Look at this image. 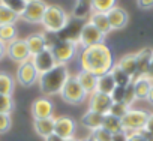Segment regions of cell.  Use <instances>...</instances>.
I'll return each mask as SVG.
<instances>
[{"instance_id":"26","label":"cell","mask_w":153,"mask_h":141,"mask_svg":"<svg viewBox=\"0 0 153 141\" xmlns=\"http://www.w3.org/2000/svg\"><path fill=\"white\" fill-rule=\"evenodd\" d=\"M92 2L93 0H76L75 9H74V18L76 20H83L87 15H90L92 11Z\"/></svg>"},{"instance_id":"4","label":"cell","mask_w":153,"mask_h":141,"mask_svg":"<svg viewBox=\"0 0 153 141\" xmlns=\"http://www.w3.org/2000/svg\"><path fill=\"white\" fill-rule=\"evenodd\" d=\"M87 93L84 92V89L81 87V84L78 83L75 75H69V78L66 80L62 92H60V98L71 105H78L81 102H84L87 99Z\"/></svg>"},{"instance_id":"23","label":"cell","mask_w":153,"mask_h":141,"mask_svg":"<svg viewBox=\"0 0 153 141\" xmlns=\"http://www.w3.org/2000/svg\"><path fill=\"white\" fill-rule=\"evenodd\" d=\"M89 21L101 32V33H104L105 36L110 33V32H113L111 30V26H110V21H108V17H107V14H101V12H92L90 14V18H89Z\"/></svg>"},{"instance_id":"31","label":"cell","mask_w":153,"mask_h":141,"mask_svg":"<svg viewBox=\"0 0 153 141\" xmlns=\"http://www.w3.org/2000/svg\"><path fill=\"white\" fill-rule=\"evenodd\" d=\"M113 8H116V0H93L92 2V11L108 14Z\"/></svg>"},{"instance_id":"17","label":"cell","mask_w":153,"mask_h":141,"mask_svg":"<svg viewBox=\"0 0 153 141\" xmlns=\"http://www.w3.org/2000/svg\"><path fill=\"white\" fill-rule=\"evenodd\" d=\"M153 86V81L149 80L147 77H138L132 81V89L135 93V99L137 101H147L149 92Z\"/></svg>"},{"instance_id":"48","label":"cell","mask_w":153,"mask_h":141,"mask_svg":"<svg viewBox=\"0 0 153 141\" xmlns=\"http://www.w3.org/2000/svg\"><path fill=\"white\" fill-rule=\"evenodd\" d=\"M81 141H95V140L92 138V135H89L87 138H84V140H81Z\"/></svg>"},{"instance_id":"7","label":"cell","mask_w":153,"mask_h":141,"mask_svg":"<svg viewBox=\"0 0 153 141\" xmlns=\"http://www.w3.org/2000/svg\"><path fill=\"white\" fill-rule=\"evenodd\" d=\"M39 80V72L38 69L35 68L32 60H27L24 63L18 65L17 69V81L20 86L23 87H32L35 83H38Z\"/></svg>"},{"instance_id":"38","label":"cell","mask_w":153,"mask_h":141,"mask_svg":"<svg viewBox=\"0 0 153 141\" xmlns=\"http://www.w3.org/2000/svg\"><path fill=\"white\" fill-rule=\"evenodd\" d=\"M135 93H134V89H132V84H129L125 90V99H123V104L128 105L129 108H132V104L135 102Z\"/></svg>"},{"instance_id":"24","label":"cell","mask_w":153,"mask_h":141,"mask_svg":"<svg viewBox=\"0 0 153 141\" xmlns=\"http://www.w3.org/2000/svg\"><path fill=\"white\" fill-rule=\"evenodd\" d=\"M105 131H108L110 134H119V132H125L123 131V126H122V120L110 113L104 114V119H102V126Z\"/></svg>"},{"instance_id":"33","label":"cell","mask_w":153,"mask_h":141,"mask_svg":"<svg viewBox=\"0 0 153 141\" xmlns=\"http://www.w3.org/2000/svg\"><path fill=\"white\" fill-rule=\"evenodd\" d=\"M15 108V102L11 95H2L0 93V113L2 114H11Z\"/></svg>"},{"instance_id":"12","label":"cell","mask_w":153,"mask_h":141,"mask_svg":"<svg viewBox=\"0 0 153 141\" xmlns=\"http://www.w3.org/2000/svg\"><path fill=\"white\" fill-rule=\"evenodd\" d=\"M111 105H113V99L110 95H105L101 92H95L89 95V110L92 111H96L99 114H107L110 113Z\"/></svg>"},{"instance_id":"34","label":"cell","mask_w":153,"mask_h":141,"mask_svg":"<svg viewBox=\"0 0 153 141\" xmlns=\"http://www.w3.org/2000/svg\"><path fill=\"white\" fill-rule=\"evenodd\" d=\"M90 135L95 141H113V134H110L104 128H98V129L92 131Z\"/></svg>"},{"instance_id":"41","label":"cell","mask_w":153,"mask_h":141,"mask_svg":"<svg viewBox=\"0 0 153 141\" xmlns=\"http://www.w3.org/2000/svg\"><path fill=\"white\" fill-rule=\"evenodd\" d=\"M137 3H138V6L143 8V9H150V8H153V0H137Z\"/></svg>"},{"instance_id":"20","label":"cell","mask_w":153,"mask_h":141,"mask_svg":"<svg viewBox=\"0 0 153 141\" xmlns=\"http://www.w3.org/2000/svg\"><path fill=\"white\" fill-rule=\"evenodd\" d=\"M26 44H27V48H29L32 57L39 54V53H42L47 48V42H45L44 33H33V35L27 36L26 38Z\"/></svg>"},{"instance_id":"19","label":"cell","mask_w":153,"mask_h":141,"mask_svg":"<svg viewBox=\"0 0 153 141\" xmlns=\"http://www.w3.org/2000/svg\"><path fill=\"white\" fill-rule=\"evenodd\" d=\"M75 77H76V80H78V83L81 84V87L84 89V92L87 95H92V93L96 92V84H98V77L96 75H93L92 72H89V70L81 69Z\"/></svg>"},{"instance_id":"8","label":"cell","mask_w":153,"mask_h":141,"mask_svg":"<svg viewBox=\"0 0 153 141\" xmlns=\"http://www.w3.org/2000/svg\"><path fill=\"white\" fill-rule=\"evenodd\" d=\"M105 41V35L101 33L90 21L84 23L80 32V39H78V45H81V48H87L96 44H102Z\"/></svg>"},{"instance_id":"32","label":"cell","mask_w":153,"mask_h":141,"mask_svg":"<svg viewBox=\"0 0 153 141\" xmlns=\"http://www.w3.org/2000/svg\"><path fill=\"white\" fill-rule=\"evenodd\" d=\"M0 3L2 5H5L6 8H9L12 12H15L18 17H21L23 15V12H24V9H26V2L24 0H0Z\"/></svg>"},{"instance_id":"27","label":"cell","mask_w":153,"mask_h":141,"mask_svg":"<svg viewBox=\"0 0 153 141\" xmlns=\"http://www.w3.org/2000/svg\"><path fill=\"white\" fill-rule=\"evenodd\" d=\"M14 89H15V80L12 78V75H9L8 72H0V93L12 96Z\"/></svg>"},{"instance_id":"16","label":"cell","mask_w":153,"mask_h":141,"mask_svg":"<svg viewBox=\"0 0 153 141\" xmlns=\"http://www.w3.org/2000/svg\"><path fill=\"white\" fill-rule=\"evenodd\" d=\"M152 57H153V50L149 48V47L140 50L138 53H135V59H137V78L147 75Z\"/></svg>"},{"instance_id":"2","label":"cell","mask_w":153,"mask_h":141,"mask_svg":"<svg viewBox=\"0 0 153 141\" xmlns=\"http://www.w3.org/2000/svg\"><path fill=\"white\" fill-rule=\"evenodd\" d=\"M69 75L71 74H69L68 65H62V63H57L53 69L47 70L45 74H41L38 84H39V89L44 93V96L50 98L54 95H60Z\"/></svg>"},{"instance_id":"28","label":"cell","mask_w":153,"mask_h":141,"mask_svg":"<svg viewBox=\"0 0 153 141\" xmlns=\"http://www.w3.org/2000/svg\"><path fill=\"white\" fill-rule=\"evenodd\" d=\"M110 74L113 75L116 84L120 86V87H128L129 84H132V78L125 72V70H122L117 65H114V68L111 69V72H110Z\"/></svg>"},{"instance_id":"3","label":"cell","mask_w":153,"mask_h":141,"mask_svg":"<svg viewBox=\"0 0 153 141\" xmlns=\"http://www.w3.org/2000/svg\"><path fill=\"white\" fill-rule=\"evenodd\" d=\"M69 21H71V18H69L68 12H66L62 6L48 5L41 24L44 26L45 32H50V33H60V32L68 26Z\"/></svg>"},{"instance_id":"14","label":"cell","mask_w":153,"mask_h":141,"mask_svg":"<svg viewBox=\"0 0 153 141\" xmlns=\"http://www.w3.org/2000/svg\"><path fill=\"white\" fill-rule=\"evenodd\" d=\"M32 116L33 119H45L54 116V104L50 98L42 96L38 98L32 105Z\"/></svg>"},{"instance_id":"40","label":"cell","mask_w":153,"mask_h":141,"mask_svg":"<svg viewBox=\"0 0 153 141\" xmlns=\"http://www.w3.org/2000/svg\"><path fill=\"white\" fill-rule=\"evenodd\" d=\"M128 141H147L144 138V135L138 131V132H131L128 134Z\"/></svg>"},{"instance_id":"5","label":"cell","mask_w":153,"mask_h":141,"mask_svg":"<svg viewBox=\"0 0 153 141\" xmlns=\"http://www.w3.org/2000/svg\"><path fill=\"white\" fill-rule=\"evenodd\" d=\"M149 114L150 113L147 110H143V108H129L126 111V114L120 119L122 120L123 131L126 134L141 131L144 128L147 119H149Z\"/></svg>"},{"instance_id":"42","label":"cell","mask_w":153,"mask_h":141,"mask_svg":"<svg viewBox=\"0 0 153 141\" xmlns=\"http://www.w3.org/2000/svg\"><path fill=\"white\" fill-rule=\"evenodd\" d=\"M113 141H128V134L126 132H119L113 135Z\"/></svg>"},{"instance_id":"36","label":"cell","mask_w":153,"mask_h":141,"mask_svg":"<svg viewBox=\"0 0 153 141\" xmlns=\"http://www.w3.org/2000/svg\"><path fill=\"white\" fill-rule=\"evenodd\" d=\"M128 110H129V107L125 105L123 102H119V104H117V102H113V105H111V108H110V114H113V116L122 119V117L126 114Z\"/></svg>"},{"instance_id":"1","label":"cell","mask_w":153,"mask_h":141,"mask_svg":"<svg viewBox=\"0 0 153 141\" xmlns=\"http://www.w3.org/2000/svg\"><path fill=\"white\" fill-rule=\"evenodd\" d=\"M80 65L81 69L89 70L96 77H101L110 74L116 63H114V56L111 48L105 42H102L87 48H81Z\"/></svg>"},{"instance_id":"45","label":"cell","mask_w":153,"mask_h":141,"mask_svg":"<svg viewBox=\"0 0 153 141\" xmlns=\"http://www.w3.org/2000/svg\"><path fill=\"white\" fill-rule=\"evenodd\" d=\"M146 77H147L149 80L153 81V57H152V62H150V66H149V72H147Z\"/></svg>"},{"instance_id":"30","label":"cell","mask_w":153,"mask_h":141,"mask_svg":"<svg viewBox=\"0 0 153 141\" xmlns=\"http://www.w3.org/2000/svg\"><path fill=\"white\" fill-rule=\"evenodd\" d=\"M17 20H20V17L12 12L9 8H6L5 5L0 3V26H5V24H15Z\"/></svg>"},{"instance_id":"25","label":"cell","mask_w":153,"mask_h":141,"mask_svg":"<svg viewBox=\"0 0 153 141\" xmlns=\"http://www.w3.org/2000/svg\"><path fill=\"white\" fill-rule=\"evenodd\" d=\"M116 81L113 78L111 74H105L98 77V84H96V92L105 93V95H111V92L116 89Z\"/></svg>"},{"instance_id":"44","label":"cell","mask_w":153,"mask_h":141,"mask_svg":"<svg viewBox=\"0 0 153 141\" xmlns=\"http://www.w3.org/2000/svg\"><path fill=\"white\" fill-rule=\"evenodd\" d=\"M5 56H6V44H3L2 41H0V60H2Z\"/></svg>"},{"instance_id":"22","label":"cell","mask_w":153,"mask_h":141,"mask_svg":"<svg viewBox=\"0 0 153 141\" xmlns=\"http://www.w3.org/2000/svg\"><path fill=\"white\" fill-rule=\"evenodd\" d=\"M102 119H104V114H99L96 111L87 110L84 113V116L81 117V125L84 128L90 129V132H92V131H95V129L102 126Z\"/></svg>"},{"instance_id":"10","label":"cell","mask_w":153,"mask_h":141,"mask_svg":"<svg viewBox=\"0 0 153 141\" xmlns=\"http://www.w3.org/2000/svg\"><path fill=\"white\" fill-rule=\"evenodd\" d=\"M6 56L11 60L17 62L18 65L32 59L30 51H29L27 44H26V39H18V38L15 41H12L11 44L6 45Z\"/></svg>"},{"instance_id":"35","label":"cell","mask_w":153,"mask_h":141,"mask_svg":"<svg viewBox=\"0 0 153 141\" xmlns=\"http://www.w3.org/2000/svg\"><path fill=\"white\" fill-rule=\"evenodd\" d=\"M140 132L144 135V138H146L147 141H153V113L149 114V119H147L144 128H143Z\"/></svg>"},{"instance_id":"21","label":"cell","mask_w":153,"mask_h":141,"mask_svg":"<svg viewBox=\"0 0 153 141\" xmlns=\"http://www.w3.org/2000/svg\"><path fill=\"white\" fill-rule=\"evenodd\" d=\"M116 65L122 70H125V72L132 78V81L137 78V59H135V54H126V56L120 57Z\"/></svg>"},{"instance_id":"13","label":"cell","mask_w":153,"mask_h":141,"mask_svg":"<svg viewBox=\"0 0 153 141\" xmlns=\"http://www.w3.org/2000/svg\"><path fill=\"white\" fill-rule=\"evenodd\" d=\"M30 60L33 62L35 68L38 69L39 75H41V74H45L47 70L53 69V68L57 65V62H56V59H54V56H53V51H51L50 48H45L42 53L33 56Z\"/></svg>"},{"instance_id":"15","label":"cell","mask_w":153,"mask_h":141,"mask_svg":"<svg viewBox=\"0 0 153 141\" xmlns=\"http://www.w3.org/2000/svg\"><path fill=\"white\" fill-rule=\"evenodd\" d=\"M108 21H110V26H111V30H122L128 26V21H129V14L123 9V8H113L108 14Z\"/></svg>"},{"instance_id":"47","label":"cell","mask_w":153,"mask_h":141,"mask_svg":"<svg viewBox=\"0 0 153 141\" xmlns=\"http://www.w3.org/2000/svg\"><path fill=\"white\" fill-rule=\"evenodd\" d=\"M65 141H81V140L76 138V137H72V138H68V140H65Z\"/></svg>"},{"instance_id":"6","label":"cell","mask_w":153,"mask_h":141,"mask_svg":"<svg viewBox=\"0 0 153 141\" xmlns=\"http://www.w3.org/2000/svg\"><path fill=\"white\" fill-rule=\"evenodd\" d=\"M51 51H53V56H54L57 63L68 65L71 60H74V57L78 53V44L62 39L51 48Z\"/></svg>"},{"instance_id":"46","label":"cell","mask_w":153,"mask_h":141,"mask_svg":"<svg viewBox=\"0 0 153 141\" xmlns=\"http://www.w3.org/2000/svg\"><path fill=\"white\" fill-rule=\"evenodd\" d=\"M147 102L153 105V86H152V89H150V92H149V96H147Z\"/></svg>"},{"instance_id":"49","label":"cell","mask_w":153,"mask_h":141,"mask_svg":"<svg viewBox=\"0 0 153 141\" xmlns=\"http://www.w3.org/2000/svg\"><path fill=\"white\" fill-rule=\"evenodd\" d=\"M24 2H26V3H27V2H32V0H24Z\"/></svg>"},{"instance_id":"43","label":"cell","mask_w":153,"mask_h":141,"mask_svg":"<svg viewBox=\"0 0 153 141\" xmlns=\"http://www.w3.org/2000/svg\"><path fill=\"white\" fill-rule=\"evenodd\" d=\"M45 141H65L62 137H59L57 134H51L50 137H47V138H44Z\"/></svg>"},{"instance_id":"37","label":"cell","mask_w":153,"mask_h":141,"mask_svg":"<svg viewBox=\"0 0 153 141\" xmlns=\"http://www.w3.org/2000/svg\"><path fill=\"white\" fill-rule=\"evenodd\" d=\"M12 126V119L11 114H2L0 113V135L6 134Z\"/></svg>"},{"instance_id":"18","label":"cell","mask_w":153,"mask_h":141,"mask_svg":"<svg viewBox=\"0 0 153 141\" xmlns=\"http://www.w3.org/2000/svg\"><path fill=\"white\" fill-rule=\"evenodd\" d=\"M54 126H56V117L54 116L45 117V119H33V129L42 138H47L51 134H54Z\"/></svg>"},{"instance_id":"39","label":"cell","mask_w":153,"mask_h":141,"mask_svg":"<svg viewBox=\"0 0 153 141\" xmlns=\"http://www.w3.org/2000/svg\"><path fill=\"white\" fill-rule=\"evenodd\" d=\"M125 90H126V87H120V86H116V89L111 92V99H113V102H123V99H125Z\"/></svg>"},{"instance_id":"9","label":"cell","mask_w":153,"mask_h":141,"mask_svg":"<svg viewBox=\"0 0 153 141\" xmlns=\"http://www.w3.org/2000/svg\"><path fill=\"white\" fill-rule=\"evenodd\" d=\"M47 6L48 5L44 0H32V2H27L26 9H24V12L20 18H23L24 21L32 23V24H39V23H42Z\"/></svg>"},{"instance_id":"29","label":"cell","mask_w":153,"mask_h":141,"mask_svg":"<svg viewBox=\"0 0 153 141\" xmlns=\"http://www.w3.org/2000/svg\"><path fill=\"white\" fill-rule=\"evenodd\" d=\"M17 39V27L15 24H5L0 26V41L3 44H11L12 41Z\"/></svg>"},{"instance_id":"11","label":"cell","mask_w":153,"mask_h":141,"mask_svg":"<svg viewBox=\"0 0 153 141\" xmlns=\"http://www.w3.org/2000/svg\"><path fill=\"white\" fill-rule=\"evenodd\" d=\"M76 132V122L75 119L69 116H59L56 117V126H54V134L62 137L63 140L75 137Z\"/></svg>"}]
</instances>
